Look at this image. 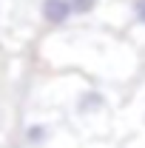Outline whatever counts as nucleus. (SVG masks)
<instances>
[{
	"label": "nucleus",
	"mask_w": 145,
	"mask_h": 148,
	"mask_svg": "<svg viewBox=\"0 0 145 148\" xmlns=\"http://www.w3.org/2000/svg\"><path fill=\"white\" fill-rule=\"evenodd\" d=\"M108 111V97L94 88V86H83L80 91L74 94V114L83 120H97Z\"/></svg>",
	"instance_id": "obj_1"
},
{
	"label": "nucleus",
	"mask_w": 145,
	"mask_h": 148,
	"mask_svg": "<svg viewBox=\"0 0 145 148\" xmlns=\"http://www.w3.org/2000/svg\"><path fill=\"white\" fill-rule=\"evenodd\" d=\"M37 12H40V20L49 29H66L74 20V12H71L68 0H40Z\"/></svg>",
	"instance_id": "obj_2"
},
{
	"label": "nucleus",
	"mask_w": 145,
	"mask_h": 148,
	"mask_svg": "<svg viewBox=\"0 0 145 148\" xmlns=\"http://www.w3.org/2000/svg\"><path fill=\"white\" fill-rule=\"evenodd\" d=\"M49 137H51V125L49 123H43V120H31V123H26L23 125V143L31 148H40L49 143Z\"/></svg>",
	"instance_id": "obj_3"
},
{
	"label": "nucleus",
	"mask_w": 145,
	"mask_h": 148,
	"mask_svg": "<svg viewBox=\"0 0 145 148\" xmlns=\"http://www.w3.org/2000/svg\"><path fill=\"white\" fill-rule=\"evenodd\" d=\"M68 3H71L74 20L77 17H91V14H97V9H100V0H68Z\"/></svg>",
	"instance_id": "obj_4"
},
{
	"label": "nucleus",
	"mask_w": 145,
	"mask_h": 148,
	"mask_svg": "<svg viewBox=\"0 0 145 148\" xmlns=\"http://www.w3.org/2000/svg\"><path fill=\"white\" fill-rule=\"evenodd\" d=\"M128 14H131L134 26L145 29V0H128Z\"/></svg>",
	"instance_id": "obj_5"
}]
</instances>
